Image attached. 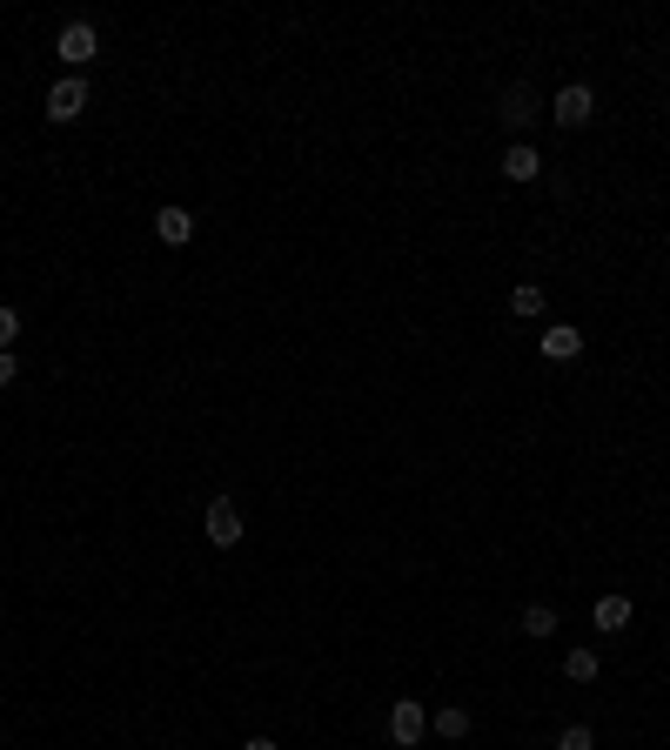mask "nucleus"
Instances as JSON below:
<instances>
[{
  "label": "nucleus",
  "mask_w": 670,
  "mask_h": 750,
  "mask_svg": "<svg viewBox=\"0 0 670 750\" xmlns=\"http://www.w3.org/2000/svg\"><path fill=\"white\" fill-rule=\"evenodd\" d=\"M54 54L67 61V74H74V67H88V61L101 54V34H94V21H61V34H54Z\"/></svg>",
  "instance_id": "1"
},
{
  "label": "nucleus",
  "mask_w": 670,
  "mask_h": 750,
  "mask_svg": "<svg viewBox=\"0 0 670 750\" xmlns=\"http://www.w3.org/2000/svg\"><path fill=\"white\" fill-rule=\"evenodd\" d=\"M429 737V710L416 703V697H396V703H389V743H396V750H416Z\"/></svg>",
  "instance_id": "2"
},
{
  "label": "nucleus",
  "mask_w": 670,
  "mask_h": 750,
  "mask_svg": "<svg viewBox=\"0 0 670 750\" xmlns=\"http://www.w3.org/2000/svg\"><path fill=\"white\" fill-rule=\"evenodd\" d=\"M536 114H543V101H536V88H530V81H509V88L496 94V122H503V128H517V135H523V128L536 122Z\"/></svg>",
  "instance_id": "3"
},
{
  "label": "nucleus",
  "mask_w": 670,
  "mask_h": 750,
  "mask_svg": "<svg viewBox=\"0 0 670 750\" xmlns=\"http://www.w3.org/2000/svg\"><path fill=\"white\" fill-rule=\"evenodd\" d=\"M81 114H88V81L81 74H61L48 88V122H81Z\"/></svg>",
  "instance_id": "4"
},
{
  "label": "nucleus",
  "mask_w": 670,
  "mask_h": 750,
  "mask_svg": "<svg viewBox=\"0 0 670 750\" xmlns=\"http://www.w3.org/2000/svg\"><path fill=\"white\" fill-rule=\"evenodd\" d=\"M202 530H208L215 549H235V543H242V509H235L228 496H215V503H208V517H202Z\"/></svg>",
  "instance_id": "5"
},
{
  "label": "nucleus",
  "mask_w": 670,
  "mask_h": 750,
  "mask_svg": "<svg viewBox=\"0 0 670 750\" xmlns=\"http://www.w3.org/2000/svg\"><path fill=\"white\" fill-rule=\"evenodd\" d=\"M549 114H557L564 128H583L590 114H597V94H590L583 81H570V88H557V101H549Z\"/></svg>",
  "instance_id": "6"
},
{
  "label": "nucleus",
  "mask_w": 670,
  "mask_h": 750,
  "mask_svg": "<svg viewBox=\"0 0 670 750\" xmlns=\"http://www.w3.org/2000/svg\"><path fill=\"white\" fill-rule=\"evenodd\" d=\"M536 348H543V363H577V355H583V329L577 322H549Z\"/></svg>",
  "instance_id": "7"
},
{
  "label": "nucleus",
  "mask_w": 670,
  "mask_h": 750,
  "mask_svg": "<svg viewBox=\"0 0 670 750\" xmlns=\"http://www.w3.org/2000/svg\"><path fill=\"white\" fill-rule=\"evenodd\" d=\"M154 234H162L168 249H188V242H194V215L175 208V202H168V208H154Z\"/></svg>",
  "instance_id": "8"
},
{
  "label": "nucleus",
  "mask_w": 670,
  "mask_h": 750,
  "mask_svg": "<svg viewBox=\"0 0 670 750\" xmlns=\"http://www.w3.org/2000/svg\"><path fill=\"white\" fill-rule=\"evenodd\" d=\"M496 162H503V175H509V181H536V175H543V154H536L530 141H509V148L496 154Z\"/></svg>",
  "instance_id": "9"
},
{
  "label": "nucleus",
  "mask_w": 670,
  "mask_h": 750,
  "mask_svg": "<svg viewBox=\"0 0 670 750\" xmlns=\"http://www.w3.org/2000/svg\"><path fill=\"white\" fill-rule=\"evenodd\" d=\"M590 623H597L604 637H617V630L630 623V597H623V589H604V597H597V610H590Z\"/></svg>",
  "instance_id": "10"
},
{
  "label": "nucleus",
  "mask_w": 670,
  "mask_h": 750,
  "mask_svg": "<svg viewBox=\"0 0 670 750\" xmlns=\"http://www.w3.org/2000/svg\"><path fill=\"white\" fill-rule=\"evenodd\" d=\"M469 724H477V717H469L463 703H443V710H429V730H437L443 743H463V737H469Z\"/></svg>",
  "instance_id": "11"
},
{
  "label": "nucleus",
  "mask_w": 670,
  "mask_h": 750,
  "mask_svg": "<svg viewBox=\"0 0 670 750\" xmlns=\"http://www.w3.org/2000/svg\"><path fill=\"white\" fill-rule=\"evenodd\" d=\"M557 623H564L557 603H530L523 610V637H557Z\"/></svg>",
  "instance_id": "12"
},
{
  "label": "nucleus",
  "mask_w": 670,
  "mask_h": 750,
  "mask_svg": "<svg viewBox=\"0 0 670 750\" xmlns=\"http://www.w3.org/2000/svg\"><path fill=\"white\" fill-rule=\"evenodd\" d=\"M597 670H604L597 650H570V657H564V677H570V684H597Z\"/></svg>",
  "instance_id": "13"
},
{
  "label": "nucleus",
  "mask_w": 670,
  "mask_h": 750,
  "mask_svg": "<svg viewBox=\"0 0 670 750\" xmlns=\"http://www.w3.org/2000/svg\"><path fill=\"white\" fill-rule=\"evenodd\" d=\"M549 302H543V289L536 282H517V289H509V315H543Z\"/></svg>",
  "instance_id": "14"
},
{
  "label": "nucleus",
  "mask_w": 670,
  "mask_h": 750,
  "mask_svg": "<svg viewBox=\"0 0 670 750\" xmlns=\"http://www.w3.org/2000/svg\"><path fill=\"white\" fill-rule=\"evenodd\" d=\"M557 750H597V730H590V724H564V730H557Z\"/></svg>",
  "instance_id": "15"
},
{
  "label": "nucleus",
  "mask_w": 670,
  "mask_h": 750,
  "mask_svg": "<svg viewBox=\"0 0 670 750\" xmlns=\"http://www.w3.org/2000/svg\"><path fill=\"white\" fill-rule=\"evenodd\" d=\"M14 342H21V315L0 302V355H14Z\"/></svg>",
  "instance_id": "16"
},
{
  "label": "nucleus",
  "mask_w": 670,
  "mask_h": 750,
  "mask_svg": "<svg viewBox=\"0 0 670 750\" xmlns=\"http://www.w3.org/2000/svg\"><path fill=\"white\" fill-rule=\"evenodd\" d=\"M14 376H21V363H14V355H0V389H14Z\"/></svg>",
  "instance_id": "17"
},
{
  "label": "nucleus",
  "mask_w": 670,
  "mask_h": 750,
  "mask_svg": "<svg viewBox=\"0 0 670 750\" xmlns=\"http://www.w3.org/2000/svg\"><path fill=\"white\" fill-rule=\"evenodd\" d=\"M242 750H282V743H275V737H249Z\"/></svg>",
  "instance_id": "18"
}]
</instances>
